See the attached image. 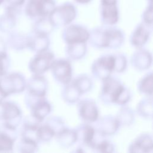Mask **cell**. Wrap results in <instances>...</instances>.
Instances as JSON below:
<instances>
[{
  "mask_svg": "<svg viewBox=\"0 0 153 153\" xmlns=\"http://www.w3.org/2000/svg\"><path fill=\"white\" fill-rule=\"evenodd\" d=\"M131 62L132 66L134 68L139 70H145L150 66L152 62V56L148 51L140 49L133 54Z\"/></svg>",
  "mask_w": 153,
  "mask_h": 153,
  "instance_id": "19",
  "label": "cell"
},
{
  "mask_svg": "<svg viewBox=\"0 0 153 153\" xmlns=\"http://www.w3.org/2000/svg\"><path fill=\"white\" fill-rule=\"evenodd\" d=\"M48 17H42L38 19L33 25V32L37 33L48 35L54 28Z\"/></svg>",
  "mask_w": 153,
  "mask_h": 153,
  "instance_id": "27",
  "label": "cell"
},
{
  "mask_svg": "<svg viewBox=\"0 0 153 153\" xmlns=\"http://www.w3.org/2000/svg\"><path fill=\"white\" fill-rule=\"evenodd\" d=\"M76 10L70 2H65L56 7L48 17L54 27H62L69 25L75 18Z\"/></svg>",
  "mask_w": 153,
  "mask_h": 153,
  "instance_id": "3",
  "label": "cell"
},
{
  "mask_svg": "<svg viewBox=\"0 0 153 153\" xmlns=\"http://www.w3.org/2000/svg\"><path fill=\"white\" fill-rule=\"evenodd\" d=\"M25 77L20 73L13 72L0 76V90L5 97L22 92L26 88Z\"/></svg>",
  "mask_w": 153,
  "mask_h": 153,
  "instance_id": "4",
  "label": "cell"
},
{
  "mask_svg": "<svg viewBox=\"0 0 153 153\" xmlns=\"http://www.w3.org/2000/svg\"><path fill=\"white\" fill-rule=\"evenodd\" d=\"M57 142L63 147H68L72 145L77 141L75 130L64 128L56 135Z\"/></svg>",
  "mask_w": 153,
  "mask_h": 153,
  "instance_id": "23",
  "label": "cell"
},
{
  "mask_svg": "<svg viewBox=\"0 0 153 153\" xmlns=\"http://www.w3.org/2000/svg\"><path fill=\"white\" fill-rule=\"evenodd\" d=\"M119 126L120 125L115 117L107 115L97 121V128H95V130L103 136L110 135L114 134Z\"/></svg>",
  "mask_w": 153,
  "mask_h": 153,
  "instance_id": "17",
  "label": "cell"
},
{
  "mask_svg": "<svg viewBox=\"0 0 153 153\" xmlns=\"http://www.w3.org/2000/svg\"><path fill=\"white\" fill-rule=\"evenodd\" d=\"M117 0H100V16L103 24L113 25L118 20Z\"/></svg>",
  "mask_w": 153,
  "mask_h": 153,
  "instance_id": "11",
  "label": "cell"
},
{
  "mask_svg": "<svg viewBox=\"0 0 153 153\" xmlns=\"http://www.w3.org/2000/svg\"><path fill=\"white\" fill-rule=\"evenodd\" d=\"M93 149L100 152H111L113 151L114 146L109 142L102 139L95 145Z\"/></svg>",
  "mask_w": 153,
  "mask_h": 153,
  "instance_id": "36",
  "label": "cell"
},
{
  "mask_svg": "<svg viewBox=\"0 0 153 153\" xmlns=\"http://www.w3.org/2000/svg\"><path fill=\"white\" fill-rule=\"evenodd\" d=\"M45 123H47L52 128V129L54 131L56 135L65 128L64 122L59 117H54L50 118L47 120Z\"/></svg>",
  "mask_w": 153,
  "mask_h": 153,
  "instance_id": "34",
  "label": "cell"
},
{
  "mask_svg": "<svg viewBox=\"0 0 153 153\" xmlns=\"http://www.w3.org/2000/svg\"><path fill=\"white\" fill-rule=\"evenodd\" d=\"M47 87V80L41 75H34L26 82L27 93L34 96H45Z\"/></svg>",
  "mask_w": 153,
  "mask_h": 153,
  "instance_id": "14",
  "label": "cell"
},
{
  "mask_svg": "<svg viewBox=\"0 0 153 153\" xmlns=\"http://www.w3.org/2000/svg\"><path fill=\"white\" fill-rule=\"evenodd\" d=\"M115 56L114 71L117 72L124 71L127 66V60L126 57L121 54H117Z\"/></svg>",
  "mask_w": 153,
  "mask_h": 153,
  "instance_id": "35",
  "label": "cell"
},
{
  "mask_svg": "<svg viewBox=\"0 0 153 153\" xmlns=\"http://www.w3.org/2000/svg\"><path fill=\"white\" fill-rule=\"evenodd\" d=\"M152 149V139L151 136L147 134L140 135L129 147L131 152H147Z\"/></svg>",
  "mask_w": 153,
  "mask_h": 153,
  "instance_id": "20",
  "label": "cell"
},
{
  "mask_svg": "<svg viewBox=\"0 0 153 153\" xmlns=\"http://www.w3.org/2000/svg\"><path fill=\"white\" fill-rule=\"evenodd\" d=\"M100 97L106 103H114L124 105L129 100V91L116 79L109 76L103 80V86Z\"/></svg>",
  "mask_w": 153,
  "mask_h": 153,
  "instance_id": "2",
  "label": "cell"
},
{
  "mask_svg": "<svg viewBox=\"0 0 153 153\" xmlns=\"http://www.w3.org/2000/svg\"><path fill=\"white\" fill-rule=\"evenodd\" d=\"M17 14L5 11V13L0 16V31L3 32H10L16 24Z\"/></svg>",
  "mask_w": 153,
  "mask_h": 153,
  "instance_id": "25",
  "label": "cell"
},
{
  "mask_svg": "<svg viewBox=\"0 0 153 153\" xmlns=\"http://www.w3.org/2000/svg\"><path fill=\"white\" fill-rule=\"evenodd\" d=\"M143 22L151 25L152 24V4H150L146 8L145 11L143 13Z\"/></svg>",
  "mask_w": 153,
  "mask_h": 153,
  "instance_id": "38",
  "label": "cell"
},
{
  "mask_svg": "<svg viewBox=\"0 0 153 153\" xmlns=\"http://www.w3.org/2000/svg\"><path fill=\"white\" fill-rule=\"evenodd\" d=\"M90 44L96 48H117L123 44L124 35L121 30L112 27H101L90 33Z\"/></svg>",
  "mask_w": 153,
  "mask_h": 153,
  "instance_id": "1",
  "label": "cell"
},
{
  "mask_svg": "<svg viewBox=\"0 0 153 153\" xmlns=\"http://www.w3.org/2000/svg\"><path fill=\"white\" fill-rule=\"evenodd\" d=\"M56 133L52 128L47 123L42 126H39L37 131L36 136L38 142H48L50 140Z\"/></svg>",
  "mask_w": 153,
  "mask_h": 153,
  "instance_id": "28",
  "label": "cell"
},
{
  "mask_svg": "<svg viewBox=\"0 0 153 153\" xmlns=\"http://www.w3.org/2000/svg\"><path fill=\"white\" fill-rule=\"evenodd\" d=\"M31 115L40 123L50 112L51 106L45 98L35 104L31 108Z\"/></svg>",
  "mask_w": 153,
  "mask_h": 153,
  "instance_id": "21",
  "label": "cell"
},
{
  "mask_svg": "<svg viewBox=\"0 0 153 153\" xmlns=\"http://www.w3.org/2000/svg\"><path fill=\"white\" fill-rule=\"evenodd\" d=\"M77 140L83 145L93 149V142L96 136V130L89 124H82L75 130Z\"/></svg>",
  "mask_w": 153,
  "mask_h": 153,
  "instance_id": "16",
  "label": "cell"
},
{
  "mask_svg": "<svg viewBox=\"0 0 153 153\" xmlns=\"http://www.w3.org/2000/svg\"><path fill=\"white\" fill-rule=\"evenodd\" d=\"M28 36L20 33H11L8 39L9 46L14 50H20L27 47Z\"/></svg>",
  "mask_w": 153,
  "mask_h": 153,
  "instance_id": "24",
  "label": "cell"
},
{
  "mask_svg": "<svg viewBox=\"0 0 153 153\" xmlns=\"http://www.w3.org/2000/svg\"><path fill=\"white\" fill-rule=\"evenodd\" d=\"M6 97L4 96V94L2 93V91L0 90V105L2 104V103L3 102L4 99Z\"/></svg>",
  "mask_w": 153,
  "mask_h": 153,
  "instance_id": "40",
  "label": "cell"
},
{
  "mask_svg": "<svg viewBox=\"0 0 153 153\" xmlns=\"http://www.w3.org/2000/svg\"><path fill=\"white\" fill-rule=\"evenodd\" d=\"M54 61L53 53L49 51H43L37 54L31 59L29 68L34 75H41L50 69Z\"/></svg>",
  "mask_w": 153,
  "mask_h": 153,
  "instance_id": "7",
  "label": "cell"
},
{
  "mask_svg": "<svg viewBox=\"0 0 153 153\" xmlns=\"http://www.w3.org/2000/svg\"><path fill=\"white\" fill-rule=\"evenodd\" d=\"M1 106L0 117L3 124L16 128L22 121V112L19 107L13 102H3Z\"/></svg>",
  "mask_w": 153,
  "mask_h": 153,
  "instance_id": "6",
  "label": "cell"
},
{
  "mask_svg": "<svg viewBox=\"0 0 153 153\" xmlns=\"http://www.w3.org/2000/svg\"><path fill=\"white\" fill-rule=\"evenodd\" d=\"M19 151L22 152H35L38 148V143L34 140L22 137L17 145Z\"/></svg>",
  "mask_w": 153,
  "mask_h": 153,
  "instance_id": "32",
  "label": "cell"
},
{
  "mask_svg": "<svg viewBox=\"0 0 153 153\" xmlns=\"http://www.w3.org/2000/svg\"><path fill=\"white\" fill-rule=\"evenodd\" d=\"M4 1H5V0H0V5H1L3 2H4Z\"/></svg>",
  "mask_w": 153,
  "mask_h": 153,
  "instance_id": "42",
  "label": "cell"
},
{
  "mask_svg": "<svg viewBox=\"0 0 153 153\" xmlns=\"http://www.w3.org/2000/svg\"><path fill=\"white\" fill-rule=\"evenodd\" d=\"M90 32L87 29L79 25H71L65 27L62 33V37L68 44L85 42L88 40Z\"/></svg>",
  "mask_w": 153,
  "mask_h": 153,
  "instance_id": "9",
  "label": "cell"
},
{
  "mask_svg": "<svg viewBox=\"0 0 153 153\" xmlns=\"http://www.w3.org/2000/svg\"><path fill=\"white\" fill-rule=\"evenodd\" d=\"M151 25L142 23L138 25L131 35V44L137 48H141L148 41L151 34Z\"/></svg>",
  "mask_w": 153,
  "mask_h": 153,
  "instance_id": "15",
  "label": "cell"
},
{
  "mask_svg": "<svg viewBox=\"0 0 153 153\" xmlns=\"http://www.w3.org/2000/svg\"><path fill=\"white\" fill-rule=\"evenodd\" d=\"M56 7L54 0H26L25 11L32 19L48 17Z\"/></svg>",
  "mask_w": 153,
  "mask_h": 153,
  "instance_id": "5",
  "label": "cell"
},
{
  "mask_svg": "<svg viewBox=\"0 0 153 153\" xmlns=\"http://www.w3.org/2000/svg\"><path fill=\"white\" fill-rule=\"evenodd\" d=\"M138 90L140 93L152 96V74L151 72L145 76L138 83Z\"/></svg>",
  "mask_w": 153,
  "mask_h": 153,
  "instance_id": "31",
  "label": "cell"
},
{
  "mask_svg": "<svg viewBox=\"0 0 153 153\" xmlns=\"http://www.w3.org/2000/svg\"><path fill=\"white\" fill-rule=\"evenodd\" d=\"M26 0H5V9L20 10V7L25 4Z\"/></svg>",
  "mask_w": 153,
  "mask_h": 153,
  "instance_id": "37",
  "label": "cell"
},
{
  "mask_svg": "<svg viewBox=\"0 0 153 153\" xmlns=\"http://www.w3.org/2000/svg\"><path fill=\"white\" fill-rule=\"evenodd\" d=\"M80 117L87 123H93L98 118V109L95 102L91 100H82L78 104Z\"/></svg>",
  "mask_w": 153,
  "mask_h": 153,
  "instance_id": "13",
  "label": "cell"
},
{
  "mask_svg": "<svg viewBox=\"0 0 153 153\" xmlns=\"http://www.w3.org/2000/svg\"><path fill=\"white\" fill-rule=\"evenodd\" d=\"M138 114L145 118H151L152 115V98H146L139 102L137 107Z\"/></svg>",
  "mask_w": 153,
  "mask_h": 153,
  "instance_id": "30",
  "label": "cell"
},
{
  "mask_svg": "<svg viewBox=\"0 0 153 153\" xmlns=\"http://www.w3.org/2000/svg\"><path fill=\"white\" fill-rule=\"evenodd\" d=\"M17 137L16 128L2 124L0 127V152H11Z\"/></svg>",
  "mask_w": 153,
  "mask_h": 153,
  "instance_id": "12",
  "label": "cell"
},
{
  "mask_svg": "<svg viewBox=\"0 0 153 153\" xmlns=\"http://www.w3.org/2000/svg\"><path fill=\"white\" fill-rule=\"evenodd\" d=\"M50 41L47 35L40 34L33 32V34L28 36L27 47L33 51L39 53L47 49Z\"/></svg>",
  "mask_w": 153,
  "mask_h": 153,
  "instance_id": "18",
  "label": "cell"
},
{
  "mask_svg": "<svg viewBox=\"0 0 153 153\" xmlns=\"http://www.w3.org/2000/svg\"><path fill=\"white\" fill-rule=\"evenodd\" d=\"M115 118L120 126L130 125L134 119L132 109L128 107L121 108Z\"/></svg>",
  "mask_w": 153,
  "mask_h": 153,
  "instance_id": "29",
  "label": "cell"
},
{
  "mask_svg": "<svg viewBox=\"0 0 153 153\" xmlns=\"http://www.w3.org/2000/svg\"><path fill=\"white\" fill-rule=\"evenodd\" d=\"M50 68L52 75L59 82L66 85L71 81L72 68L68 61L64 59L54 60Z\"/></svg>",
  "mask_w": 153,
  "mask_h": 153,
  "instance_id": "10",
  "label": "cell"
},
{
  "mask_svg": "<svg viewBox=\"0 0 153 153\" xmlns=\"http://www.w3.org/2000/svg\"><path fill=\"white\" fill-rule=\"evenodd\" d=\"M10 65V60L6 51L0 52V76L7 74Z\"/></svg>",
  "mask_w": 153,
  "mask_h": 153,
  "instance_id": "33",
  "label": "cell"
},
{
  "mask_svg": "<svg viewBox=\"0 0 153 153\" xmlns=\"http://www.w3.org/2000/svg\"><path fill=\"white\" fill-rule=\"evenodd\" d=\"M5 48H6L5 43L4 42V41L1 38H0V52L6 51Z\"/></svg>",
  "mask_w": 153,
  "mask_h": 153,
  "instance_id": "39",
  "label": "cell"
},
{
  "mask_svg": "<svg viewBox=\"0 0 153 153\" xmlns=\"http://www.w3.org/2000/svg\"><path fill=\"white\" fill-rule=\"evenodd\" d=\"M86 52L85 42L68 44L66 48L68 56L72 59L77 60L82 58Z\"/></svg>",
  "mask_w": 153,
  "mask_h": 153,
  "instance_id": "26",
  "label": "cell"
},
{
  "mask_svg": "<svg viewBox=\"0 0 153 153\" xmlns=\"http://www.w3.org/2000/svg\"><path fill=\"white\" fill-rule=\"evenodd\" d=\"M91 0H75V1L78 2V3L80 4H85V3H88Z\"/></svg>",
  "mask_w": 153,
  "mask_h": 153,
  "instance_id": "41",
  "label": "cell"
},
{
  "mask_svg": "<svg viewBox=\"0 0 153 153\" xmlns=\"http://www.w3.org/2000/svg\"><path fill=\"white\" fill-rule=\"evenodd\" d=\"M148 1H149L150 3H152V0H148Z\"/></svg>",
  "mask_w": 153,
  "mask_h": 153,
  "instance_id": "43",
  "label": "cell"
},
{
  "mask_svg": "<svg viewBox=\"0 0 153 153\" xmlns=\"http://www.w3.org/2000/svg\"><path fill=\"white\" fill-rule=\"evenodd\" d=\"M82 94V92L76 85V84L72 81L66 84L62 91L63 99L68 103H75L78 100L79 97Z\"/></svg>",
  "mask_w": 153,
  "mask_h": 153,
  "instance_id": "22",
  "label": "cell"
},
{
  "mask_svg": "<svg viewBox=\"0 0 153 153\" xmlns=\"http://www.w3.org/2000/svg\"><path fill=\"white\" fill-rule=\"evenodd\" d=\"M114 55H105L99 58L93 63L91 71L95 77L103 81L110 76L111 72L114 71Z\"/></svg>",
  "mask_w": 153,
  "mask_h": 153,
  "instance_id": "8",
  "label": "cell"
}]
</instances>
